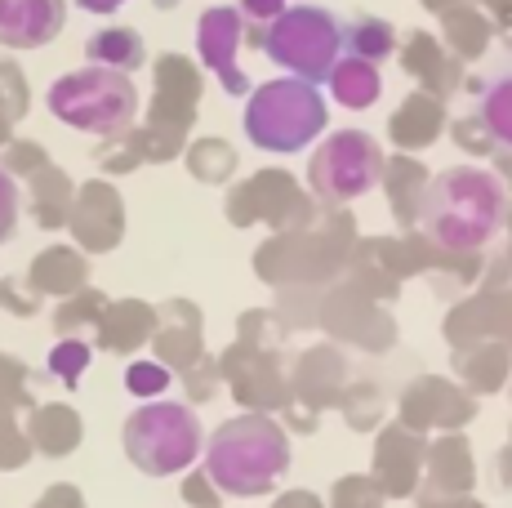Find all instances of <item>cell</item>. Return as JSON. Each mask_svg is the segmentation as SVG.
I'll use <instances>...</instances> for the list:
<instances>
[{
	"mask_svg": "<svg viewBox=\"0 0 512 508\" xmlns=\"http://www.w3.org/2000/svg\"><path fill=\"white\" fill-rule=\"evenodd\" d=\"M303 210V197L290 174H259L232 197V219H290Z\"/></svg>",
	"mask_w": 512,
	"mask_h": 508,
	"instance_id": "12",
	"label": "cell"
},
{
	"mask_svg": "<svg viewBox=\"0 0 512 508\" xmlns=\"http://www.w3.org/2000/svg\"><path fill=\"white\" fill-rule=\"evenodd\" d=\"M499 170H504V179H512V148H499Z\"/></svg>",
	"mask_w": 512,
	"mask_h": 508,
	"instance_id": "32",
	"label": "cell"
},
{
	"mask_svg": "<svg viewBox=\"0 0 512 508\" xmlns=\"http://www.w3.org/2000/svg\"><path fill=\"white\" fill-rule=\"evenodd\" d=\"M383 188H388L397 219L415 223L423 210V192H428V170H423L419 161H410V156H397V161H388V170H383Z\"/></svg>",
	"mask_w": 512,
	"mask_h": 508,
	"instance_id": "17",
	"label": "cell"
},
{
	"mask_svg": "<svg viewBox=\"0 0 512 508\" xmlns=\"http://www.w3.org/2000/svg\"><path fill=\"white\" fill-rule=\"evenodd\" d=\"M285 9H290L285 0H241V14H245L250 27H272Z\"/></svg>",
	"mask_w": 512,
	"mask_h": 508,
	"instance_id": "27",
	"label": "cell"
},
{
	"mask_svg": "<svg viewBox=\"0 0 512 508\" xmlns=\"http://www.w3.org/2000/svg\"><path fill=\"white\" fill-rule=\"evenodd\" d=\"M419 5L428 9V14H437V18H441V14H450L455 5H464V0H419Z\"/></svg>",
	"mask_w": 512,
	"mask_h": 508,
	"instance_id": "31",
	"label": "cell"
},
{
	"mask_svg": "<svg viewBox=\"0 0 512 508\" xmlns=\"http://www.w3.org/2000/svg\"><path fill=\"white\" fill-rule=\"evenodd\" d=\"M326 121V99L303 76H281V81L259 85V90H250V103H245V139L259 152H303L312 139L326 134Z\"/></svg>",
	"mask_w": 512,
	"mask_h": 508,
	"instance_id": "4",
	"label": "cell"
},
{
	"mask_svg": "<svg viewBox=\"0 0 512 508\" xmlns=\"http://www.w3.org/2000/svg\"><path fill=\"white\" fill-rule=\"evenodd\" d=\"M67 23V0H0V45L45 50Z\"/></svg>",
	"mask_w": 512,
	"mask_h": 508,
	"instance_id": "10",
	"label": "cell"
},
{
	"mask_svg": "<svg viewBox=\"0 0 512 508\" xmlns=\"http://www.w3.org/2000/svg\"><path fill=\"white\" fill-rule=\"evenodd\" d=\"M245 45V14L236 5H214L196 18V50L201 63L219 76L223 94H250V76L236 67V50Z\"/></svg>",
	"mask_w": 512,
	"mask_h": 508,
	"instance_id": "9",
	"label": "cell"
},
{
	"mask_svg": "<svg viewBox=\"0 0 512 508\" xmlns=\"http://www.w3.org/2000/svg\"><path fill=\"white\" fill-rule=\"evenodd\" d=\"M125 388L134 397H143V402H152V397H161L170 388V370L156 366V361H139V366L125 370Z\"/></svg>",
	"mask_w": 512,
	"mask_h": 508,
	"instance_id": "23",
	"label": "cell"
},
{
	"mask_svg": "<svg viewBox=\"0 0 512 508\" xmlns=\"http://www.w3.org/2000/svg\"><path fill=\"white\" fill-rule=\"evenodd\" d=\"M205 76L187 54H161V63L152 67V112L143 125L147 161H165V156L183 152V134L201 103Z\"/></svg>",
	"mask_w": 512,
	"mask_h": 508,
	"instance_id": "7",
	"label": "cell"
},
{
	"mask_svg": "<svg viewBox=\"0 0 512 508\" xmlns=\"http://www.w3.org/2000/svg\"><path fill=\"white\" fill-rule=\"evenodd\" d=\"M49 116L81 134L94 139H112V134L134 130L139 121V85L130 72H116V67H81V72H67L49 85L45 94Z\"/></svg>",
	"mask_w": 512,
	"mask_h": 508,
	"instance_id": "3",
	"label": "cell"
},
{
	"mask_svg": "<svg viewBox=\"0 0 512 508\" xmlns=\"http://www.w3.org/2000/svg\"><path fill=\"white\" fill-rule=\"evenodd\" d=\"M121 228V210H116V192L107 183H90L76 205V232L85 241H112Z\"/></svg>",
	"mask_w": 512,
	"mask_h": 508,
	"instance_id": "18",
	"label": "cell"
},
{
	"mask_svg": "<svg viewBox=\"0 0 512 508\" xmlns=\"http://www.w3.org/2000/svg\"><path fill=\"white\" fill-rule=\"evenodd\" d=\"M285 468H290V437L268 415H236L205 442V477L236 500L268 495Z\"/></svg>",
	"mask_w": 512,
	"mask_h": 508,
	"instance_id": "2",
	"label": "cell"
},
{
	"mask_svg": "<svg viewBox=\"0 0 512 508\" xmlns=\"http://www.w3.org/2000/svg\"><path fill=\"white\" fill-rule=\"evenodd\" d=\"M441 130H446V107H441L437 94H423V90L410 94L388 121V139L397 143L401 152L432 148V143L441 139Z\"/></svg>",
	"mask_w": 512,
	"mask_h": 508,
	"instance_id": "13",
	"label": "cell"
},
{
	"mask_svg": "<svg viewBox=\"0 0 512 508\" xmlns=\"http://www.w3.org/2000/svg\"><path fill=\"white\" fill-rule=\"evenodd\" d=\"M401 67L406 76L419 85L423 94H437V99H450V94L464 85V72H459V58L446 50V41L432 32H410L406 45H401Z\"/></svg>",
	"mask_w": 512,
	"mask_h": 508,
	"instance_id": "11",
	"label": "cell"
},
{
	"mask_svg": "<svg viewBox=\"0 0 512 508\" xmlns=\"http://www.w3.org/2000/svg\"><path fill=\"white\" fill-rule=\"evenodd\" d=\"M152 5H156V9H174V5H179V0H152Z\"/></svg>",
	"mask_w": 512,
	"mask_h": 508,
	"instance_id": "34",
	"label": "cell"
},
{
	"mask_svg": "<svg viewBox=\"0 0 512 508\" xmlns=\"http://www.w3.org/2000/svg\"><path fill=\"white\" fill-rule=\"evenodd\" d=\"M18 205H23V197H18L14 174L0 165V246H5V241L14 237V228H18Z\"/></svg>",
	"mask_w": 512,
	"mask_h": 508,
	"instance_id": "26",
	"label": "cell"
},
{
	"mask_svg": "<svg viewBox=\"0 0 512 508\" xmlns=\"http://www.w3.org/2000/svg\"><path fill=\"white\" fill-rule=\"evenodd\" d=\"M326 85H330L334 103L352 107V112H366V107L379 103V94H383L379 67H374L370 58H357V54H339V63H334Z\"/></svg>",
	"mask_w": 512,
	"mask_h": 508,
	"instance_id": "15",
	"label": "cell"
},
{
	"mask_svg": "<svg viewBox=\"0 0 512 508\" xmlns=\"http://www.w3.org/2000/svg\"><path fill=\"white\" fill-rule=\"evenodd\" d=\"M85 58L98 67H116V72L134 76L147 63V45L134 27H103V32H94L85 41Z\"/></svg>",
	"mask_w": 512,
	"mask_h": 508,
	"instance_id": "16",
	"label": "cell"
},
{
	"mask_svg": "<svg viewBox=\"0 0 512 508\" xmlns=\"http://www.w3.org/2000/svg\"><path fill=\"white\" fill-rule=\"evenodd\" d=\"M383 170H388V156H383L379 139H370L366 130H339L312 152L308 188L326 205H343L379 188Z\"/></svg>",
	"mask_w": 512,
	"mask_h": 508,
	"instance_id": "8",
	"label": "cell"
},
{
	"mask_svg": "<svg viewBox=\"0 0 512 508\" xmlns=\"http://www.w3.org/2000/svg\"><path fill=\"white\" fill-rule=\"evenodd\" d=\"M9 125H14V121H5V116H0V143L9 139Z\"/></svg>",
	"mask_w": 512,
	"mask_h": 508,
	"instance_id": "33",
	"label": "cell"
},
{
	"mask_svg": "<svg viewBox=\"0 0 512 508\" xmlns=\"http://www.w3.org/2000/svg\"><path fill=\"white\" fill-rule=\"evenodd\" d=\"M14 170H23V174L45 170V152L32 148V143H14V148H9V174Z\"/></svg>",
	"mask_w": 512,
	"mask_h": 508,
	"instance_id": "28",
	"label": "cell"
},
{
	"mask_svg": "<svg viewBox=\"0 0 512 508\" xmlns=\"http://www.w3.org/2000/svg\"><path fill=\"white\" fill-rule=\"evenodd\" d=\"M263 54L277 67H285L290 76L321 85V81H330L334 63L343 54V23L321 5H290L268 27Z\"/></svg>",
	"mask_w": 512,
	"mask_h": 508,
	"instance_id": "6",
	"label": "cell"
},
{
	"mask_svg": "<svg viewBox=\"0 0 512 508\" xmlns=\"http://www.w3.org/2000/svg\"><path fill=\"white\" fill-rule=\"evenodd\" d=\"M481 9L490 14L495 32H504V41L512 45V0H481Z\"/></svg>",
	"mask_w": 512,
	"mask_h": 508,
	"instance_id": "29",
	"label": "cell"
},
{
	"mask_svg": "<svg viewBox=\"0 0 512 508\" xmlns=\"http://www.w3.org/2000/svg\"><path fill=\"white\" fill-rule=\"evenodd\" d=\"M125 0H81V9H90V14H116V9H121Z\"/></svg>",
	"mask_w": 512,
	"mask_h": 508,
	"instance_id": "30",
	"label": "cell"
},
{
	"mask_svg": "<svg viewBox=\"0 0 512 508\" xmlns=\"http://www.w3.org/2000/svg\"><path fill=\"white\" fill-rule=\"evenodd\" d=\"M187 165H192L196 179L219 183V179H228V174L236 170V152L223 139H196L192 148H187Z\"/></svg>",
	"mask_w": 512,
	"mask_h": 508,
	"instance_id": "21",
	"label": "cell"
},
{
	"mask_svg": "<svg viewBox=\"0 0 512 508\" xmlns=\"http://www.w3.org/2000/svg\"><path fill=\"white\" fill-rule=\"evenodd\" d=\"M477 116L490 125L499 148H512V72H499L495 81H486Z\"/></svg>",
	"mask_w": 512,
	"mask_h": 508,
	"instance_id": "20",
	"label": "cell"
},
{
	"mask_svg": "<svg viewBox=\"0 0 512 508\" xmlns=\"http://www.w3.org/2000/svg\"><path fill=\"white\" fill-rule=\"evenodd\" d=\"M490 32H495L490 14L481 5H472V0L455 5L450 14H441V41H446V50L455 54L459 63H477L490 45Z\"/></svg>",
	"mask_w": 512,
	"mask_h": 508,
	"instance_id": "14",
	"label": "cell"
},
{
	"mask_svg": "<svg viewBox=\"0 0 512 508\" xmlns=\"http://www.w3.org/2000/svg\"><path fill=\"white\" fill-rule=\"evenodd\" d=\"M397 27L388 18H374V14H361L352 23H343V54H357V58H370V63H383L388 54H397Z\"/></svg>",
	"mask_w": 512,
	"mask_h": 508,
	"instance_id": "19",
	"label": "cell"
},
{
	"mask_svg": "<svg viewBox=\"0 0 512 508\" xmlns=\"http://www.w3.org/2000/svg\"><path fill=\"white\" fill-rule=\"evenodd\" d=\"M450 134H455V143H459V148H464V152H472V156H490V152H499L495 134H490V125L481 121L477 112L464 116V121H455V125H450Z\"/></svg>",
	"mask_w": 512,
	"mask_h": 508,
	"instance_id": "24",
	"label": "cell"
},
{
	"mask_svg": "<svg viewBox=\"0 0 512 508\" xmlns=\"http://www.w3.org/2000/svg\"><path fill=\"white\" fill-rule=\"evenodd\" d=\"M504 214H508V192L499 183V174L481 170V165H455V170H441L437 179H428L419 223L432 246L450 254H468L481 250L504 228Z\"/></svg>",
	"mask_w": 512,
	"mask_h": 508,
	"instance_id": "1",
	"label": "cell"
},
{
	"mask_svg": "<svg viewBox=\"0 0 512 508\" xmlns=\"http://www.w3.org/2000/svg\"><path fill=\"white\" fill-rule=\"evenodd\" d=\"M121 442L139 473L174 477L183 468H192L196 455H201V419H196L192 406L170 402V397H152L147 406L130 410Z\"/></svg>",
	"mask_w": 512,
	"mask_h": 508,
	"instance_id": "5",
	"label": "cell"
},
{
	"mask_svg": "<svg viewBox=\"0 0 512 508\" xmlns=\"http://www.w3.org/2000/svg\"><path fill=\"white\" fill-rule=\"evenodd\" d=\"M85 361H90V348H85L81 339H67V344H58L54 353H49V370L63 375V384H76L81 370H85Z\"/></svg>",
	"mask_w": 512,
	"mask_h": 508,
	"instance_id": "25",
	"label": "cell"
},
{
	"mask_svg": "<svg viewBox=\"0 0 512 508\" xmlns=\"http://www.w3.org/2000/svg\"><path fill=\"white\" fill-rule=\"evenodd\" d=\"M27 107H32V85H27V76L9 58H0V116L5 121H23Z\"/></svg>",
	"mask_w": 512,
	"mask_h": 508,
	"instance_id": "22",
	"label": "cell"
}]
</instances>
